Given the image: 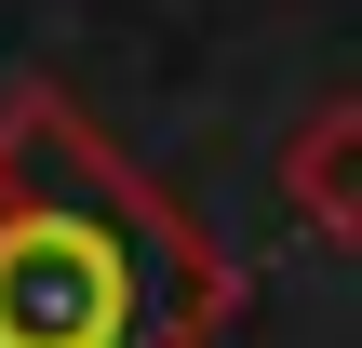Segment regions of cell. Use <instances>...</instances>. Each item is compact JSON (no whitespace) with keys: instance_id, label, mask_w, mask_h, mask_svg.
Masks as SVG:
<instances>
[{"instance_id":"cell-1","label":"cell","mask_w":362,"mask_h":348,"mask_svg":"<svg viewBox=\"0 0 362 348\" xmlns=\"http://www.w3.org/2000/svg\"><path fill=\"white\" fill-rule=\"evenodd\" d=\"M242 308L228 255L54 94H0V348H202Z\"/></svg>"},{"instance_id":"cell-2","label":"cell","mask_w":362,"mask_h":348,"mask_svg":"<svg viewBox=\"0 0 362 348\" xmlns=\"http://www.w3.org/2000/svg\"><path fill=\"white\" fill-rule=\"evenodd\" d=\"M282 201H296L322 241H349V255H362V94L309 107V121L282 134Z\"/></svg>"}]
</instances>
